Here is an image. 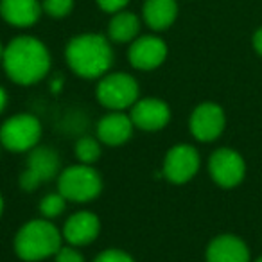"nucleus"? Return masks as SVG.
Segmentation results:
<instances>
[{
    "label": "nucleus",
    "instance_id": "f257e3e1",
    "mask_svg": "<svg viewBox=\"0 0 262 262\" xmlns=\"http://www.w3.org/2000/svg\"><path fill=\"white\" fill-rule=\"evenodd\" d=\"M4 69L18 84L38 83L51 69V56L41 41L31 36L15 38L4 51Z\"/></svg>",
    "mask_w": 262,
    "mask_h": 262
},
{
    "label": "nucleus",
    "instance_id": "f03ea898",
    "mask_svg": "<svg viewBox=\"0 0 262 262\" xmlns=\"http://www.w3.org/2000/svg\"><path fill=\"white\" fill-rule=\"evenodd\" d=\"M113 61L108 40L99 34H81L67 45V63L81 77L94 79L104 76Z\"/></svg>",
    "mask_w": 262,
    "mask_h": 262
},
{
    "label": "nucleus",
    "instance_id": "7ed1b4c3",
    "mask_svg": "<svg viewBox=\"0 0 262 262\" xmlns=\"http://www.w3.org/2000/svg\"><path fill=\"white\" fill-rule=\"evenodd\" d=\"M61 248V233L51 221L34 219L24 225L15 237V250L22 260L36 262L56 255Z\"/></svg>",
    "mask_w": 262,
    "mask_h": 262
},
{
    "label": "nucleus",
    "instance_id": "20e7f679",
    "mask_svg": "<svg viewBox=\"0 0 262 262\" xmlns=\"http://www.w3.org/2000/svg\"><path fill=\"white\" fill-rule=\"evenodd\" d=\"M58 189L65 200L84 203L101 194L102 180L94 167L86 164L72 165L59 174Z\"/></svg>",
    "mask_w": 262,
    "mask_h": 262
},
{
    "label": "nucleus",
    "instance_id": "39448f33",
    "mask_svg": "<svg viewBox=\"0 0 262 262\" xmlns=\"http://www.w3.org/2000/svg\"><path fill=\"white\" fill-rule=\"evenodd\" d=\"M41 137V124L34 115L20 113L8 119L0 127V144L13 153H24L36 147Z\"/></svg>",
    "mask_w": 262,
    "mask_h": 262
},
{
    "label": "nucleus",
    "instance_id": "423d86ee",
    "mask_svg": "<svg viewBox=\"0 0 262 262\" xmlns=\"http://www.w3.org/2000/svg\"><path fill=\"white\" fill-rule=\"evenodd\" d=\"M97 99L104 108L122 112L139 101V84L127 74H108L99 81Z\"/></svg>",
    "mask_w": 262,
    "mask_h": 262
},
{
    "label": "nucleus",
    "instance_id": "0eeeda50",
    "mask_svg": "<svg viewBox=\"0 0 262 262\" xmlns=\"http://www.w3.org/2000/svg\"><path fill=\"white\" fill-rule=\"evenodd\" d=\"M58 169L59 157L51 147H33L27 158V169L20 174V187L31 192L40 183L54 178Z\"/></svg>",
    "mask_w": 262,
    "mask_h": 262
},
{
    "label": "nucleus",
    "instance_id": "6e6552de",
    "mask_svg": "<svg viewBox=\"0 0 262 262\" xmlns=\"http://www.w3.org/2000/svg\"><path fill=\"white\" fill-rule=\"evenodd\" d=\"M208 169H210V176L214 178V182L226 189L239 185L246 172L243 157L228 147H221L212 155L208 160Z\"/></svg>",
    "mask_w": 262,
    "mask_h": 262
},
{
    "label": "nucleus",
    "instance_id": "1a4fd4ad",
    "mask_svg": "<svg viewBox=\"0 0 262 262\" xmlns=\"http://www.w3.org/2000/svg\"><path fill=\"white\" fill-rule=\"evenodd\" d=\"M200 169V155L189 144L174 146L164 160V176L171 183H187Z\"/></svg>",
    "mask_w": 262,
    "mask_h": 262
},
{
    "label": "nucleus",
    "instance_id": "9d476101",
    "mask_svg": "<svg viewBox=\"0 0 262 262\" xmlns=\"http://www.w3.org/2000/svg\"><path fill=\"white\" fill-rule=\"evenodd\" d=\"M225 112L215 102H203L190 115V131L194 139L201 142H212L225 129Z\"/></svg>",
    "mask_w": 262,
    "mask_h": 262
},
{
    "label": "nucleus",
    "instance_id": "9b49d317",
    "mask_svg": "<svg viewBox=\"0 0 262 262\" xmlns=\"http://www.w3.org/2000/svg\"><path fill=\"white\" fill-rule=\"evenodd\" d=\"M171 119V110L160 99H142L131 106L133 126L144 131H158Z\"/></svg>",
    "mask_w": 262,
    "mask_h": 262
},
{
    "label": "nucleus",
    "instance_id": "f8f14e48",
    "mask_svg": "<svg viewBox=\"0 0 262 262\" xmlns=\"http://www.w3.org/2000/svg\"><path fill=\"white\" fill-rule=\"evenodd\" d=\"M167 56V47L157 36H142L135 40L129 49V61L135 69L153 70L164 63Z\"/></svg>",
    "mask_w": 262,
    "mask_h": 262
},
{
    "label": "nucleus",
    "instance_id": "ddd939ff",
    "mask_svg": "<svg viewBox=\"0 0 262 262\" xmlns=\"http://www.w3.org/2000/svg\"><path fill=\"white\" fill-rule=\"evenodd\" d=\"M99 230H101V223L97 215L92 212H77L65 223L63 239L72 246H84L95 241Z\"/></svg>",
    "mask_w": 262,
    "mask_h": 262
},
{
    "label": "nucleus",
    "instance_id": "4468645a",
    "mask_svg": "<svg viewBox=\"0 0 262 262\" xmlns=\"http://www.w3.org/2000/svg\"><path fill=\"white\" fill-rule=\"evenodd\" d=\"M207 262H250V251L239 237L225 233L208 244Z\"/></svg>",
    "mask_w": 262,
    "mask_h": 262
},
{
    "label": "nucleus",
    "instance_id": "2eb2a0df",
    "mask_svg": "<svg viewBox=\"0 0 262 262\" xmlns=\"http://www.w3.org/2000/svg\"><path fill=\"white\" fill-rule=\"evenodd\" d=\"M131 133H133V120L120 112L102 117L97 124V137L106 146H122L129 140Z\"/></svg>",
    "mask_w": 262,
    "mask_h": 262
},
{
    "label": "nucleus",
    "instance_id": "dca6fc26",
    "mask_svg": "<svg viewBox=\"0 0 262 262\" xmlns=\"http://www.w3.org/2000/svg\"><path fill=\"white\" fill-rule=\"evenodd\" d=\"M41 6L38 0H2L0 15L11 26L29 27L40 18Z\"/></svg>",
    "mask_w": 262,
    "mask_h": 262
},
{
    "label": "nucleus",
    "instance_id": "f3484780",
    "mask_svg": "<svg viewBox=\"0 0 262 262\" xmlns=\"http://www.w3.org/2000/svg\"><path fill=\"white\" fill-rule=\"evenodd\" d=\"M178 6L174 0H147L144 6V20L155 31H164L174 22Z\"/></svg>",
    "mask_w": 262,
    "mask_h": 262
},
{
    "label": "nucleus",
    "instance_id": "a211bd4d",
    "mask_svg": "<svg viewBox=\"0 0 262 262\" xmlns=\"http://www.w3.org/2000/svg\"><path fill=\"white\" fill-rule=\"evenodd\" d=\"M139 29L140 22L137 18V15L127 11H119L110 22L108 34L110 40L117 41V43H126V41H131L139 34Z\"/></svg>",
    "mask_w": 262,
    "mask_h": 262
},
{
    "label": "nucleus",
    "instance_id": "6ab92c4d",
    "mask_svg": "<svg viewBox=\"0 0 262 262\" xmlns=\"http://www.w3.org/2000/svg\"><path fill=\"white\" fill-rule=\"evenodd\" d=\"M76 157L79 158L81 164H94L95 160H99L101 157V147H99L97 140L90 139V137H84L79 139L76 144Z\"/></svg>",
    "mask_w": 262,
    "mask_h": 262
},
{
    "label": "nucleus",
    "instance_id": "aec40b11",
    "mask_svg": "<svg viewBox=\"0 0 262 262\" xmlns=\"http://www.w3.org/2000/svg\"><path fill=\"white\" fill-rule=\"evenodd\" d=\"M67 200L61 196V194H49L43 200L40 201V212L45 215V217H56L59 215L63 210H65Z\"/></svg>",
    "mask_w": 262,
    "mask_h": 262
},
{
    "label": "nucleus",
    "instance_id": "412c9836",
    "mask_svg": "<svg viewBox=\"0 0 262 262\" xmlns=\"http://www.w3.org/2000/svg\"><path fill=\"white\" fill-rule=\"evenodd\" d=\"M74 6V0H43V9L47 15L54 18H61L70 13Z\"/></svg>",
    "mask_w": 262,
    "mask_h": 262
},
{
    "label": "nucleus",
    "instance_id": "4be33fe9",
    "mask_svg": "<svg viewBox=\"0 0 262 262\" xmlns=\"http://www.w3.org/2000/svg\"><path fill=\"white\" fill-rule=\"evenodd\" d=\"M94 262H135V260H133V258H131L127 253H124V251L113 250V248H112V250L102 251V253L99 255Z\"/></svg>",
    "mask_w": 262,
    "mask_h": 262
},
{
    "label": "nucleus",
    "instance_id": "5701e85b",
    "mask_svg": "<svg viewBox=\"0 0 262 262\" xmlns=\"http://www.w3.org/2000/svg\"><path fill=\"white\" fill-rule=\"evenodd\" d=\"M56 262H84V258L76 248L65 246L58 250V253H56Z\"/></svg>",
    "mask_w": 262,
    "mask_h": 262
},
{
    "label": "nucleus",
    "instance_id": "b1692460",
    "mask_svg": "<svg viewBox=\"0 0 262 262\" xmlns=\"http://www.w3.org/2000/svg\"><path fill=\"white\" fill-rule=\"evenodd\" d=\"M127 2H129V0H97V4L108 13L122 11V8L127 4Z\"/></svg>",
    "mask_w": 262,
    "mask_h": 262
},
{
    "label": "nucleus",
    "instance_id": "393cba45",
    "mask_svg": "<svg viewBox=\"0 0 262 262\" xmlns=\"http://www.w3.org/2000/svg\"><path fill=\"white\" fill-rule=\"evenodd\" d=\"M253 47H255V51H257L258 54L262 56V29H258L257 33H255V36H253Z\"/></svg>",
    "mask_w": 262,
    "mask_h": 262
},
{
    "label": "nucleus",
    "instance_id": "a878e982",
    "mask_svg": "<svg viewBox=\"0 0 262 262\" xmlns=\"http://www.w3.org/2000/svg\"><path fill=\"white\" fill-rule=\"evenodd\" d=\"M6 104H8V95H6V90H4V88H0V113L4 112Z\"/></svg>",
    "mask_w": 262,
    "mask_h": 262
},
{
    "label": "nucleus",
    "instance_id": "bb28decb",
    "mask_svg": "<svg viewBox=\"0 0 262 262\" xmlns=\"http://www.w3.org/2000/svg\"><path fill=\"white\" fill-rule=\"evenodd\" d=\"M61 84H63V79H61V76H58V79L52 81V92L58 94V92L61 90Z\"/></svg>",
    "mask_w": 262,
    "mask_h": 262
},
{
    "label": "nucleus",
    "instance_id": "cd10ccee",
    "mask_svg": "<svg viewBox=\"0 0 262 262\" xmlns=\"http://www.w3.org/2000/svg\"><path fill=\"white\" fill-rule=\"evenodd\" d=\"M2 210H4V200L0 196V215H2Z\"/></svg>",
    "mask_w": 262,
    "mask_h": 262
},
{
    "label": "nucleus",
    "instance_id": "c85d7f7f",
    "mask_svg": "<svg viewBox=\"0 0 262 262\" xmlns=\"http://www.w3.org/2000/svg\"><path fill=\"white\" fill-rule=\"evenodd\" d=\"M4 51H6V47H2V43H0V59L4 58Z\"/></svg>",
    "mask_w": 262,
    "mask_h": 262
},
{
    "label": "nucleus",
    "instance_id": "c756f323",
    "mask_svg": "<svg viewBox=\"0 0 262 262\" xmlns=\"http://www.w3.org/2000/svg\"><path fill=\"white\" fill-rule=\"evenodd\" d=\"M257 262H262V257H260V258H258V260H257Z\"/></svg>",
    "mask_w": 262,
    "mask_h": 262
},
{
    "label": "nucleus",
    "instance_id": "7c9ffc66",
    "mask_svg": "<svg viewBox=\"0 0 262 262\" xmlns=\"http://www.w3.org/2000/svg\"><path fill=\"white\" fill-rule=\"evenodd\" d=\"M0 147H2V144H0Z\"/></svg>",
    "mask_w": 262,
    "mask_h": 262
}]
</instances>
